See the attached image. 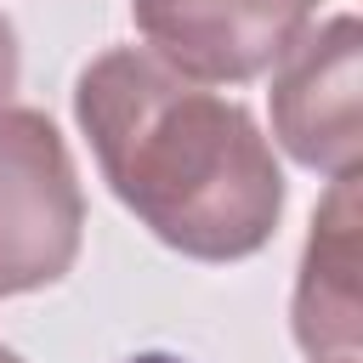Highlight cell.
Returning a JSON list of instances; mask_svg holds the SVG:
<instances>
[{
  "instance_id": "3",
  "label": "cell",
  "mask_w": 363,
  "mask_h": 363,
  "mask_svg": "<svg viewBox=\"0 0 363 363\" xmlns=\"http://www.w3.org/2000/svg\"><path fill=\"white\" fill-rule=\"evenodd\" d=\"M318 0H136L142 28L193 74L250 79L289 51Z\"/></svg>"
},
{
  "instance_id": "7",
  "label": "cell",
  "mask_w": 363,
  "mask_h": 363,
  "mask_svg": "<svg viewBox=\"0 0 363 363\" xmlns=\"http://www.w3.org/2000/svg\"><path fill=\"white\" fill-rule=\"evenodd\" d=\"M0 363H17V357H11V352H0Z\"/></svg>"
},
{
  "instance_id": "2",
  "label": "cell",
  "mask_w": 363,
  "mask_h": 363,
  "mask_svg": "<svg viewBox=\"0 0 363 363\" xmlns=\"http://www.w3.org/2000/svg\"><path fill=\"white\" fill-rule=\"evenodd\" d=\"M79 233V193L40 113H0V295L51 284Z\"/></svg>"
},
{
  "instance_id": "1",
  "label": "cell",
  "mask_w": 363,
  "mask_h": 363,
  "mask_svg": "<svg viewBox=\"0 0 363 363\" xmlns=\"http://www.w3.org/2000/svg\"><path fill=\"white\" fill-rule=\"evenodd\" d=\"M79 119L113 193L164 244L233 261L272 233L284 182L244 108L142 51H108L79 79Z\"/></svg>"
},
{
  "instance_id": "6",
  "label": "cell",
  "mask_w": 363,
  "mask_h": 363,
  "mask_svg": "<svg viewBox=\"0 0 363 363\" xmlns=\"http://www.w3.org/2000/svg\"><path fill=\"white\" fill-rule=\"evenodd\" d=\"M125 363H182V357H170V352H136V357H125Z\"/></svg>"
},
{
  "instance_id": "4",
  "label": "cell",
  "mask_w": 363,
  "mask_h": 363,
  "mask_svg": "<svg viewBox=\"0 0 363 363\" xmlns=\"http://www.w3.org/2000/svg\"><path fill=\"white\" fill-rule=\"evenodd\" d=\"M357 23L335 17L318 40H306V57L278 85V125L295 159L323 164L335 176H352L357 164Z\"/></svg>"
},
{
  "instance_id": "5",
  "label": "cell",
  "mask_w": 363,
  "mask_h": 363,
  "mask_svg": "<svg viewBox=\"0 0 363 363\" xmlns=\"http://www.w3.org/2000/svg\"><path fill=\"white\" fill-rule=\"evenodd\" d=\"M11 79H17V57H11V28H6V17H0V96L11 91Z\"/></svg>"
}]
</instances>
